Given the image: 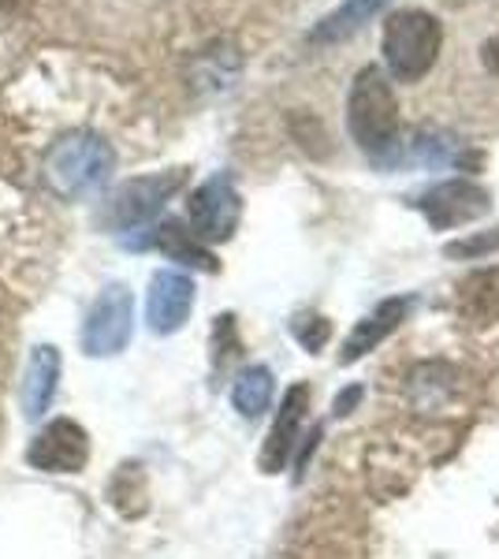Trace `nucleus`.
<instances>
[{
  "mask_svg": "<svg viewBox=\"0 0 499 559\" xmlns=\"http://www.w3.org/2000/svg\"><path fill=\"white\" fill-rule=\"evenodd\" d=\"M242 216V198L235 191L231 176H213L190 194L187 202V221H190V236L202 242H224L231 239V231L239 228Z\"/></svg>",
  "mask_w": 499,
  "mask_h": 559,
  "instance_id": "nucleus-5",
  "label": "nucleus"
},
{
  "mask_svg": "<svg viewBox=\"0 0 499 559\" xmlns=\"http://www.w3.org/2000/svg\"><path fill=\"white\" fill-rule=\"evenodd\" d=\"M347 131L369 160L392 168L403 160L406 139L399 120V102L388 75L380 68H361L347 94Z\"/></svg>",
  "mask_w": 499,
  "mask_h": 559,
  "instance_id": "nucleus-1",
  "label": "nucleus"
},
{
  "mask_svg": "<svg viewBox=\"0 0 499 559\" xmlns=\"http://www.w3.org/2000/svg\"><path fill=\"white\" fill-rule=\"evenodd\" d=\"M384 4H388V0H343L335 12H329L321 20V26L313 31V41H340V38H347V34L358 31L361 23L373 20V15Z\"/></svg>",
  "mask_w": 499,
  "mask_h": 559,
  "instance_id": "nucleus-13",
  "label": "nucleus"
},
{
  "mask_svg": "<svg viewBox=\"0 0 499 559\" xmlns=\"http://www.w3.org/2000/svg\"><path fill=\"white\" fill-rule=\"evenodd\" d=\"M295 336L306 350H321L324 344H329V321L324 318H298Z\"/></svg>",
  "mask_w": 499,
  "mask_h": 559,
  "instance_id": "nucleus-16",
  "label": "nucleus"
},
{
  "mask_svg": "<svg viewBox=\"0 0 499 559\" xmlns=\"http://www.w3.org/2000/svg\"><path fill=\"white\" fill-rule=\"evenodd\" d=\"M306 411H310V388L292 384L284 395V403H280V414H276V421H272L265 448H261V471L265 474L284 471L287 455H292V448L298 444V429H302Z\"/></svg>",
  "mask_w": 499,
  "mask_h": 559,
  "instance_id": "nucleus-10",
  "label": "nucleus"
},
{
  "mask_svg": "<svg viewBox=\"0 0 499 559\" xmlns=\"http://www.w3.org/2000/svg\"><path fill=\"white\" fill-rule=\"evenodd\" d=\"M60 350L41 344L31 350V362H26V381H23V407L26 418H41L45 411L52 407V395H57L60 384Z\"/></svg>",
  "mask_w": 499,
  "mask_h": 559,
  "instance_id": "nucleus-11",
  "label": "nucleus"
},
{
  "mask_svg": "<svg viewBox=\"0 0 499 559\" xmlns=\"http://www.w3.org/2000/svg\"><path fill=\"white\" fill-rule=\"evenodd\" d=\"M358 400H361V388H347L343 395H335V414H351V407Z\"/></svg>",
  "mask_w": 499,
  "mask_h": 559,
  "instance_id": "nucleus-18",
  "label": "nucleus"
},
{
  "mask_svg": "<svg viewBox=\"0 0 499 559\" xmlns=\"http://www.w3.org/2000/svg\"><path fill=\"white\" fill-rule=\"evenodd\" d=\"M480 64L492 71V75H499V34L480 45Z\"/></svg>",
  "mask_w": 499,
  "mask_h": 559,
  "instance_id": "nucleus-17",
  "label": "nucleus"
},
{
  "mask_svg": "<svg viewBox=\"0 0 499 559\" xmlns=\"http://www.w3.org/2000/svg\"><path fill=\"white\" fill-rule=\"evenodd\" d=\"M414 205L437 231H451L462 228V224L480 221V216L492 210V198L474 179H448V183H437L425 194H417Z\"/></svg>",
  "mask_w": 499,
  "mask_h": 559,
  "instance_id": "nucleus-6",
  "label": "nucleus"
},
{
  "mask_svg": "<svg viewBox=\"0 0 499 559\" xmlns=\"http://www.w3.org/2000/svg\"><path fill=\"white\" fill-rule=\"evenodd\" d=\"M134 329V299L123 284H108L90 306L83 324V350L90 358L120 355Z\"/></svg>",
  "mask_w": 499,
  "mask_h": 559,
  "instance_id": "nucleus-4",
  "label": "nucleus"
},
{
  "mask_svg": "<svg viewBox=\"0 0 499 559\" xmlns=\"http://www.w3.org/2000/svg\"><path fill=\"white\" fill-rule=\"evenodd\" d=\"M153 247L157 250H165L168 258H179V261H190V265H198V269H216V261H213V254L198 242L190 231H183L179 228L176 221H168V224H161L157 231H153Z\"/></svg>",
  "mask_w": 499,
  "mask_h": 559,
  "instance_id": "nucleus-15",
  "label": "nucleus"
},
{
  "mask_svg": "<svg viewBox=\"0 0 499 559\" xmlns=\"http://www.w3.org/2000/svg\"><path fill=\"white\" fill-rule=\"evenodd\" d=\"M116 168V153L105 139L90 131L68 134L45 157V183L63 198H86L108 183Z\"/></svg>",
  "mask_w": 499,
  "mask_h": 559,
  "instance_id": "nucleus-3",
  "label": "nucleus"
},
{
  "mask_svg": "<svg viewBox=\"0 0 499 559\" xmlns=\"http://www.w3.org/2000/svg\"><path fill=\"white\" fill-rule=\"evenodd\" d=\"M187 173H161V176H142L123 183L120 191L108 198V210H105V224L112 228H134V224H146L150 216H157L165 210V202L171 194L183 187Z\"/></svg>",
  "mask_w": 499,
  "mask_h": 559,
  "instance_id": "nucleus-7",
  "label": "nucleus"
},
{
  "mask_svg": "<svg viewBox=\"0 0 499 559\" xmlns=\"http://www.w3.org/2000/svg\"><path fill=\"white\" fill-rule=\"evenodd\" d=\"M90 459V437L71 418L49 421L26 448V463L41 474H79Z\"/></svg>",
  "mask_w": 499,
  "mask_h": 559,
  "instance_id": "nucleus-8",
  "label": "nucleus"
},
{
  "mask_svg": "<svg viewBox=\"0 0 499 559\" xmlns=\"http://www.w3.org/2000/svg\"><path fill=\"white\" fill-rule=\"evenodd\" d=\"M411 306H414V299H384V302H380L377 310L369 313V318L351 332V340H347V344H343L340 362H343V366L358 362V358L366 355V350H373V347L380 344V340L392 336V332L399 329V324L406 321V313H411Z\"/></svg>",
  "mask_w": 499,
  "mask_h": 559,
  "instance_id": "nucleus-12",
  "label": "nucleus"
},
{
  "mask_svg": "<svg viewBox=\"0 0 499 559\" xmlns=\"http://www.w3.org/2000/svg\"><path fill=\"white\" fill-rule=\"evenodd\" d=\"M443 49V26L425 8H399L388 15L384 34H380V52H384V68L395 83H417L437 64Z\"/></svg>",
  "mask_w": 499,
  "mask_h": 559,
  "instance_id": "nucleus-2",
  "label": "nucleus"
},
{
  "mask_svg": "<svg viewBox=\"0 0 499 559\" xmlns=\"http://www.w3.org/2000/svg\"><path fill=\"white\" fill-rule=\"evenodd\" d=\"M231 403L242 418H261L272 403V373L269 366H250L239 373V381L231 388Z\"/></svg>",
  "mask_w": 499,
  "mask_h": 559,
  "instance_id": "nucleus-14",
  "label": "nucleus"
},
{
  "mask_svg": "<svg viewBox=\"0 0 499 559\" xmlns=\"http://www.w3.org/2000/svg\"><path fill=\"white\" fill-rule=\"evenodd\" d=\"M194 310V280L176 269H161L150 280V295H146V321L157 336H171L179 332Z\"/></svg>",
  "mask_w": 499,
  "mask_h": 559,
  "instance_id": "nucleus-9",
  "label": "nucleus"
}]
</instances>
